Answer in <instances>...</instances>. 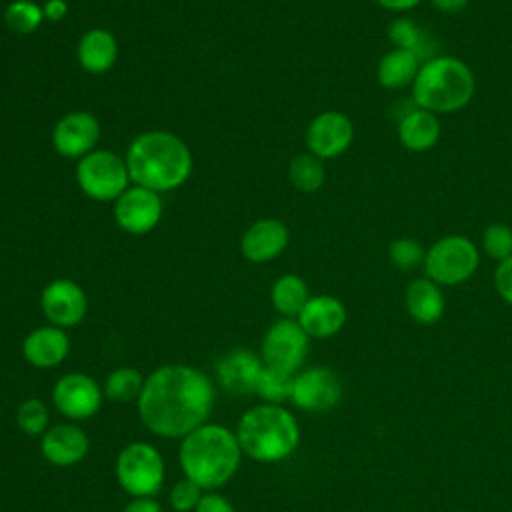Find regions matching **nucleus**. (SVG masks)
<instances>
[{"instance_id": "obj_1", "label": "nucleus", "mask_w": 512, "mask_h": 512, "mask_svg": "<svg viewBox=\"0 0 512 512\" xmlns=\"http://www.w3.org/2000/svg\"><path fill=\"white\" fill-rule=\"evenodd\" d=\"M136 404L142 424L154 436L182 440L208 422L214 384L194 366L164 364L144 378Z\"/></svg>"}, {"instance_id": "obj_2", "label": "nucleus", "mask_w": 512, "mask_h": 512, "mask_svg": "<svg viewBox=\"0 0 512 512\" xmlns=\"http://www.w3.org/2000/svg\"><path fill=\"white\" fill-rule=\"evenodd\" d=\"M124 160L132 184L158 194L182 188L194 168L190 146L168 130H146L134 136Z\"/></svg>"}, {"instance_id": "obj_3", "label": "nucleus", "mask_w": 512, "mask_h": 512, "mask_svg": "<svg viewBox=\"0 0 512 512\" xmlns=\"http://www.w3.org/2000/svg\"><path fill=\"white\" fill-rule=\"evenodd\" d=\"M242 450L236 434L222 424H202L180 440L178 464L184 478L214 492L236 474Z\"/></svg>"}, {"instance_id": "obj_4", "label": "nucleus", "mask_w": 512, "mask_h": 512, "mask_svg": "<svg viewBox=\"0 0 512 512\" xmlns=\"http://www.w3.org/2000/svg\"><path fill=\"white\" fill-rule=\"evenodd\" d=\"M244 456L272 464L288 458L300 444V426L282 404H256L248 408L234 430Z\"/></svg>"}, {"instance_id": "obj_5", "label": "nucleus", "mask_w": 512, "mask_h": 512, "mask_svg": "<svg viewBox=\"0 0 512 512\" xmlns=\"http://www.w3.org/2000/svg\"><path fill=\"white\" fill-rule=\"evenodd\" d=\"M412 102L432 114H454L464 110L476 92L470 66L456 58L436 54L422 62L412 86Z\"/></svg>"}, {"instance_id": "obj_6", "label": "nucleus", "mask_w": 512, "mask_h": 512, "mask_svg": "<svg viewBox=\"0 0 512 512\" xmlns=\"http://www.w3.org/2000/svg\"><path fill=\"white\" fill-rule=\"evenodd\" d=\"M480 266L478 246L464 234L438 238L424 256V274L438 286H460L468 282Z\"/></svg>"}, {"instance_id": "obj_7", "label": "nucleus", "mask_w": 512, "mask_h": 512, "mask_svg": "<svg viewBox=\"0 0 512 512\" xmlns=\"http://www.w3.org/2000/svg\"><path fill=\"white\" fill-rule=\"evenodd\" d=\"M74 178L94 202H114L132 184L124 156L108 148H96L76 160Z\"/></svg>"}, {"instance_id": "obj_8", "label": "nucleus", "mask_w": 512, "mask_h": 512, "mask_svg": "<svg viewBox=\"0 0 512 512\" xmlns=\"http://www.w3.org/2000/svg\"><path fill=\"white\" fill-rule=\"evenodd\" d=\"M114 474L120 488L132 498L156 496L164 484V458L150 442L136 440L126 444L114 464Z\"/></svg>"}, {"instance_id": "obj_9", "label": "nucleus", "mask_w": 512, "mask_h": 512, "mask_svg": "<svg viewBox=\"0 0 512 512\" xmlns=\"http://www.w3.org/2000/svg\"><path fill=\"white\" fill-rule=\"evenodd\" d=\"M310 336L296 318H280L268 326L260 342V358L266 366L296 374L308 354Z\"/></svg>"}, {"instance_id": "obj_10", "label": "nucleus", "mask_w": 512, "mask_h": 512, "mask_svg": "<svg viewBox=\"0 0 512 512\" xmlns=\"http://www.w3.org/2000/svg\"><path fill=\"white\" fill-rule=\"evenodd\" d=\"M112 204L116 226L130 236L150 234L164 214L162 196L138 184H130Z\"/></svg>"}, {"instance_id": "obj_11", "label": "nucleus", "mask_w": 512, "mask_h": 512, "mask_svg": "<svg viewBox=\"0 0 512 512\" xmlns=\"http://www.w3.org/2000/svg\"><path fill=\"white\" fill-rule=\"evenodd\" d=\"M104 400L102 386L84 372H68L60 376L52 388L56 410L70 422L92 418Z\"/></svg>"}, {"instance_id": "obj_12", "label": "nucleus", "mask_w": 512, "mask_h": 512, "mask_svg": "<svg viewBox=\"0 0 512 512\" xmlns=\"http://www.w3.org/2000/svg\"><path fill=\"white\" fill-rule=\"evenodd\" d=\"M354 142V124L348 114L340 110H324L316 114L304 132L306 152L320 160H334L342 156Z\"/></svg>"}, {"instance_id": "obj_13", "label": "nucleus", "mask_w": 512, "mask_h": 512, "mask_svg": "<svg viewBox=\"0 0 512 512\" xmlns=\"http://www.w3.org/2000/svg\"><path fill=\"white\" fill-rule=\"evenodd\" d=\"M40 308L52 326L74 328L88 314V294L76 280L56 278L42 288Z\"/></svg>"}, {"instance_id": "obj_14", "label": "nucleus", "mask_w": 512, "mask_h": 512, "mask_svg": "<svg viewBox=\"0 0 512 512\" xmlns=\"http://www.w3.org/2000/svg\"><path fill=\"white\" fill-rule=\"evenodd\" d=\"M102 126L100 120L88 110H72L64 114L52 128V148L62 158L80 160L96 150Z\"/></svg>"}, {"instance_id": "obj_15", "label": "nucleus", "mask_w": 512, "mask_h": 512, "mask_svg": "<svg viewBox=\"0 0 512 512\" xmlns=\"http://www.w3.org/2000/svg\"><path fill=\"white\" fill-rule=\"evenodd\" d=\"M342 398L340 378L326 366H312L294 374L290 400L306 412H324L334 408Z\"/></svg>"}, {"instance_id": "obj_16", "label": "nucleus", "mask_w": 512, "mask_h": 512, "mask_svg": "<svg viewBox=\"0 0 512 512\" xmlns=\"http://www.w3.org/2000/svg\"><path fill=\"white\" fill-rule=\"evenodd\" d=\"M290 242L288 226L278 218H260L240 236V252L252 264H266L284 254Z\"/></svg>"}, {"instance_id": "obj_17", "label": "nucleus", "mask_w": 512, "mask_h": 512, "mask_svg": "<svg viewBox=\"0 0 512 512\" xmlns=\"http://www.w3.org/2000/svg\"><path fill=\"white\" fill-rule=\"evenodd\" d=\"M88 434L74 422L50 426L40 436V452L46 462L58 468H68L82 462L88 454Z\"/></svg>"}, {"instance_id": "obj_18", "label": "nucleus", "mask_w": 512, "mask_h": 512, "mask_svg": "<svg viewBox=\"0 0 512 512\" xmlns=\"http://www.w3.org/2000/svg\"><path fill=\"white\" fill-rule=\"evenodd\" d=\"M264 362L258 354L246 348H234L216 364V376L222 388L230 394H256Z\"/></svg>"}, {"instance_id": "obj_19", "label": "nucleus", "mask_w": 512, "mask_h": 512, "mask_svg": "<svg viewBox=\"0 0 512 512\" xmlns=\"http://www.w3.org/2000/svg\"><path fill=\"white\" fill-rule=\"evenodd\" d=\"M70 354V336L64 328L46 324L30 330L22 340L24 360L40 370L56 368Z\"/></svg>"}, {"instance_id": "obj_20", "label": "nucleus", "mask_w": 512, "mask_h": 512, "mask_svg": "<svg viewBox=\"0 0 512 512\" xmlns=\"http://www.w3.org/2000/svg\"><path fill=\"white\" fill-rule=\"evenodd\" d=\"M346 306L340 298L332 294L310 296L300 314L296 316L298 324L310 338H332L346 324Z\"/></svg>"}, {"instance_id": "obj_21", "label": "nucleus", "mask_w": 512, "mask_h": 512, "mask_svg": "<svg viewBox=\"0 0 512 512\" xmlns=\"http://www.w3.org/2000/svg\"><path fill=\"white\" fill-rule=\"evenodd\" d=\"M120 46L116 36L106 28H90L86 30L76 46V58L80 68L86 74H106L110 72L118 62Z\"/></svg>"}, {"instance_id": "obj_22", "label": "nucleus", "mask_w": 512, "mask_h": 512, "mask_svg": "<svg viewBox=\"0 0 512 512\" xmlns=\"http://www.w3.org/2000/svg\"><path fill=\"white\" fill-rule=\"evenodd\" d=\"M396 134L400 144L410 152H426L434 148L442 134V124L436 114L418 108L414 102L412 106L400 114L396 124Z\"/></svg>"}, {"instance_id": "obj_23", "label": "nucleus", "mask_w": 512, "mask_h": 512, "mask_svg": "<svg viewBox=\"0 0 512 512\" xmlns=\"http://www.w3.org/2000/svg\"><path fill=\"white\" fill-rule=\"evenodd\" d=\"M404 304L410 318L424 326L436 324L446 310V298H444L442 286H438L426 276L416 278L406 286Z\"/></svg>"}, {"instance_id": "obj_24", "label": "nucleus", "mask_w": 512, "mask_h": 512, "mask_svg": "<svg viewBox=\"0 0 512 512\" xmlns=\"http://www.w3.org/2000/svg\"><path fill=\"white\" fill-rule=\"evenodd\" d=\"M422 60L408 50L392 48L388 50L376 66V80L386 90H402L412 86Z\"/></svg>"}, {"instance_id": "obj_25", "label": "nucleus", "mask_w": 512, "mask_h": 512, "mask_svg": "<svg viewBox=\"0 0 512 512\" xmlns=\"http://www.w3.org/2000/svg\"><path fill=\"white\" fill-rule=\"evenodd\" d=\"M310 298L308 284L298 274H282L270 288V302L280 318H296Z\"/></svg>"}, {"instance_id": "obj_26", "label": "nucleus", "mask_w": 512, "mask_h": 512, "mask_svg": "<svg viewBox=\"0 0 512 512\" xmlns=\"http://www.w3.org/2000/svg\"><path fill=\"white\" fill-rule=\"evenodd\" d=\"M388 38L392 42V48L414 52L422 62L436 56L434 40L412 18H406V16L394 18L388 26Z\"/></svg>"}, {"instance_id": "obj_27", "label": "nucleus", "mask_w": 512, "mask_h": 512, "mask_svg": "<svg viewBox=\"0 0 512 512\" xmlns=\"http://www.w3.org/2000/svg\"><path fill=\"white\" fill-rule=\"evenodd\" d=\"M288 180L298 192H316L326 182L324 160L310 152L296 154L288 164Z\"/></svg>"}, {"instance_id": "obj_28", "label": "nucleus", "mask_w": 512, "mask_h": 512, "mask_svg": "<svg viewBox=\"0 0 512 512\" xmlns=\"http://www.w3.org/2000/svg\"><path fill=\"white\" fill-rule=\"evenodd\" d=\"M142 386H144V376L136 368L120 366V368H114L106 376V382H104L102 390H104V396L110 402L126 404V402L138 400V396L142 392Z\"/></svg>"}, {"instance_id": "obj_29", "label": "nucleus", "mask_w": 512, "mask_h": 512, "mask_svg": "<svg viewBox=\"0 0 512 512\" xmlns=\"http://www.w3.org/2000/svg\"><path fill=\"white\" fill-rule=\"evenodd\" d=\"M44 22L42 4L34 0H12L4 8V24L16 34H32Z\"/></svg>"}, {"instance_id": "obj_30", "label": "nucleus", "mask_w": 512, "mask_h": 512, "mask_svg": "<svg viewBox=\"0 0 512 512\" xmlns=\"http://www.w3.org/2000/svg\"><path fill=\"white\" fill-rule=\"evenodd\" d=\"M292 384H294L292 372L264 364L258 386H256V394L268 404H282L284 400H290Z\"/></svg>"}, {"instance_id": "obj_31", "label": "nucleus", "mask_w": 512, "mask_h": 512, "mask_svg": "<svg viewBox=\"0 0 512 512\" xmlns=\"http://www.w3.org/2000/svg\"><path fill=\"white\" fill-rule=\"evenodd\" d=\"M424 256H426V248L416 238L402 236L388 244V260L396 270H402V272L416 270L418 266L424 264Z\"/></svg>"}, {"instance_id": "obj_32", "label": "nucleus", "mask_w": 512, "mask_h": 512, "mask_svg": "<svg viewBox=\"0 0 512 512\" xmlns=\"http://www.w3.org/2000/svg\"><path fill=\"white\" fill-rule=\"evenodd\" d=\"M48 420V408L40 398H26L16 408V426L26 436H42L50 428Z\"/></svg>"}, {"instance_id": "obj_33", "label": "nucleus", "mask_w": 512, "mask_h": 512, "mask_svg": "<svg viewBox=\"0 0 512 512\" xmlns=\"http://www.w3.org/2000/svg\"><path fill=\"white\" fill-rule=\"evenodd\" d=\"M482 250L496 262L512 256V228L504 222H492L482 232Z\"/></svg>"}, {"instance_id": "obj_34", "label": "nucleus", "mask_w": 512, "mask_h": 512, "mask_svg": "<svg viewBox=\"0 0 512 512\" xmlns=\"http://www.w3.org/2000/svg\"><path fill=\"white\" fill-rule=\"evenodd\" d=\"M202 494H204V490L196 482L182 478L170 488L168 500H170V506L174 512H194Z\"/></svg>"}, {"instance_id": "obj_35", "label": "nucleus", "mask_w": 512, "mask_h": 512, "mask_svg": "<svg viewBox=\"0 0 512 512\" xmlns=\"http://www.w3.org/2000/svg\"><path fill=\"white\" fill-rule=\"evenodd\" d=\"M494 288L498 296L512 306V256L498 262L494 270Z\"/></svg>"}, {"instance_id": "obj_36", "label": "nucleus", "mask_w": 512, "mask_h": 512, "mask_svg": "<svg viewBox=\"0 0 512 512\" xmlns=\"http://www.w3.org/2000/svg\"><path fill=\"white\" fill-rule=\"evenodd\" d=\"M194 512H234V506L218 492H204Z\"/></svg>"}, {"instance_id": "obj_37", "label": "nucleus", "mask_w": 512, "mask_h": 512, "mask_svg": "<svg viewBox=\"0 0 512 512\" xmlns=\"http://www.w3.org/2000/svg\"><path fill=\"white\" fill-rule=\"evenodd\" d=\"M42 12H44V20L46 22L58 24V22H62L68 16L70 6H68L66 0H46L42 4Z\"/></svg>"}, {"instance_id": "obj_38", "label": "nucleus", "mask_w": 512, "mask_h": 512, "mask_svg": "<svg viewBox=\"0 0 512 512\" xmlns=\"http://www.w3.org/2000/svg\"><path fill=\"white\" fill-rule=\"evenodd\" d=\"M122 512H162V506L154 496H138L132 498Z\"/></svg>"}, {"instance_id": "obj_39", "label": "nucleus", "mask_w": 512, "mask_h": 512, "mask_svg": "<svg viewBox=\"0 0 512 512\" xmlns=\"http://www.w3.org/2000/svg\"><path fill=\"white\" fill-rule=\"evenodd\" d=\"M442 14H460L466 10L470 0H428Z\"/></svg>"}, {"instance_id": "obj_40", "label": "nucleus", "mask_w": 512, "mask_h": 512, "mask_svg": "<svg viewBox=\"0 0 512 512\" xmlns=\"http://www.w3.org/2000/svg\"><path fill=\"white\" fill-rule=\"evenodd\" d=\"M378 6L390 10V12H396V14H404V12H410L412 8H416L422 0H374Z\"/></svg>"}]
</instances>
